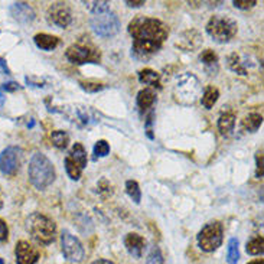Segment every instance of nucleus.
<instances>
[{"mask_svg": "<svg viewBox=\"0 0 264 264\" xmlns=\"http://www.w3.org/2000/svg\"><path fill=\"white\" fill-rule=\"evenodd\" d=\"M127 32L133 38L132 55L137 59H149L169 37V29L162 20L148 16H136L129 23Z\"/></svg>", "mask_w": 264, "mask_h": 264, "instance_id": "obj_1", "label": "nucleus"}, {"mask_svg": "<svg viewBox=\"0 0 264 264\" xmlns=\"http://www.w3.org/2000/svg\"><path fill=\"white\" fill-rule=\"evenodd\" d=\"M28 176H29L31 184L35 188L43 190L54 184L57 173H55L54 163L43 153H35L29 162Z\"/></svg>", "mask_w": 264, "mask_h": 264, "instance_id": "obj_2", "label": "nucleus"}, {"mask_svg": "<svg viewBox=\"0 0 264 264\" xmlns=\"http://www.w3.org/2000/svg\"><path fill=\"white\" fill-rule=\"evenodd\" d=\"M26 229L32 235V238L42 245L54 243L57 237L55 221L40 212H34L26 218Z\"/></svg>", "mask_w": 264, "mask_h": 264, "instance_id": "obj_3", "label": "nucleus"}, {"mask_svg": "<svg viewBox=\"0 0 264 264\" xmlns=\"http://www.w3.org/2000/svg\"><path fill=\"white\" fill-rule=\"evenodd\" d=\"M202 93L199 79L190 73H184L176 78L173 85V97L182 106L193 104Z\"/></svg>", "mask_w": 264, "mask_h": 264, "instance_id": "obj_4", "label": "nucleus"}, {"mask_svg": "<svg viewBox=\"0 0 264 264\" xmlns=\"http://www.w3.org/2000/svg\"><path fill=\"white\" fill-rule=\"evenodd\" d=\"M207 34L214 39L217 43H226L237 35L238 25L237 22L226 16V15H215L208 20L205 26Z\"/></svg>", "mask_w": 264, "mask_h": 264, "instance_id": "obj_5", "label": "nucleus"}, {"mask_svg": "<svg viewBox=\"0 0 264 264\" xmlns=\"http://www.w3.org/2000/svg\"><path fill=\"white\" fill-rule=\"evenodd\" d=\"M198 247L205 253H214L224 241V226L220 221H212L204 226L196 235Z\"/></svg>", "mask_w": 264, "mask_h": 264, "instance_id": "obj_6", "label": "nucleus"}, {"mask_svg": "<svg viewBox=\"0 0 264 264\" xmlns=\"http://www.w3.org/2000/svg\"><path fill=\"white\" fill-rule=\"evenodd\" d=\"M120 19L114 12H106L101 15H95L90 19V28L100 38H113L120 31Z\"/></svg>", "mask_w": 264, "mask_h": 264, "instance_id": "obj_7", "label": "nucleus"}, {"mask_svg": "<svg viewBox=\"0 0 264 264\" xmlns=\"http://www.w3.org/2000/svg\"><path fill=\"white\" fill-rule=\"evenodd\" d=\"M65 57L70 62H73L75 65H82L87 62H97L100 59V51L94 48L91 43L78 42V43H73L67 48Z\"/></svg>", "mask_w": 264, "mask_h": 264, "instance_id": "obj_8", "label": "nucleus"}, {"mask_svg": "<svg viewBox=\"0 0 264 264\" xmlns=\"http://www.w3.org/2000/svg\"><path fill=\"white\" fill-rule=\"evenodd\" d=\"M61 248L64 257L71 263H81L85 256V250L82 243L76 238L74 234L64 229L61 234Z\"/></svg>", "mask_w": 264, "mask_h": 264, "instance_id": "obj_9", "label": "nucleus"}, {"mask_svg": "<svg viewBox=\"0 0 264 264\" xmlns=\"http://www.w3.org/2000/svg\"><path fill=\"white\" fill-rule=\"evenodd\" d=\"M22 149L19 146H7L0 153V170L3 175L13 176L20 168Z\"/></svg>", "mask_w": 264, "mask_h": 264, "instance_id": "obj_10", "label": "nucleus"}, {"mask_svg": "<svg viewBox=\"0 0 264 264\" xmlns=\"http://www.w3.org/2000/svg\"><path fill=\"white\" fill-rule=\"evenodd\" d=\"M46 19L51 25H55L58 28H68L73 22V13H71V9L67 3L64 1H57V3H52L49 7H48V12H46Z\"/></svg>", "mask_w": 264, "mask_h": 264, "instance_id": "obj_11", "label": "nucleus"}, {"mask_svg": "<svg viewBox=\"0 0 264 264\" xmlns=\"http://www.w3.org/2000/svg\"><path fill=\"white\" fill-rule=\"evenodd\" d=\"M15 256H16L18 264H37L40 257V253L38 248L31 244L29 241L20 240L15 248Z\"/></svg>", "mask_w": 264, "mask_h": 264, "instance_id": "obj_12", "label": "nucleus"}, {"mask_svg": "<svg viewBox=\"0 0 264 264\" xmlns=\"http://www.w3.org/2000/svg\"><path fill=\"white\" fill-rule=\"evenodd\" d=\"M202 43V37L198 31L195 29H189V31H185L182 32L179 37H178V40H176V46L187 51V52H192L195 49H198Z\"/></svg>", "mask_w": 264, "mask_h": 264, "instance_id": "obj_13", "label": "nucleus"}, {"mask_svg": "<svg viewBox=\"0 0 264 264\" xmlns=\"http://www.w3.org/2000/svg\"><path fill=\"white\" fill-rule=\"evenodd\" d=\"M9 10H10V15L13 16V19L22 23V25H28V23H31V22L35 20L34 9L28 3H25V1L13 3Z\"/></svg>", "mask_w": 264, "mask_h": 264, "instance_id": "obj_14", "label": "nucleus"}, {"mask_svg": "<svg viewBox=\"0 0 264 264\" xmlns=\"http://www.w3.org/2000/svg\"><path fill=\"white\" fill-rule=\"evenodd\" d=\"M145 244H146L145 238L137 232H129L124 237V247L129 251V254L133 256L134 259H142Z\"/></svg>", "mask_w": 264, "mask_h": 264, "instance_id": "obj_15", "label": "nucleus"}, {"mask_svg": "<svg viewBox=\"0 0 264 264\" xmlns=\"http://www.w3.org/2000/svg\"><path fill=\"white\" fill-rule=\"evenodd\" d=\"M70 118H71V121L75 123L78 127H87L93 121V117L90 114L88 107H81V106H74L71 109Z\"/></svg>", "mask_w": 264, "mask_h": 264, "instance_id": "obj_16", "label": "nucleus"}, {"mask_svg": "<svg viewBox=\"0 0 264 264\" xmlns=\"http://www.w3.org/2000/svg\"><path fill=\"white\" fill-rule=\"evenodd\" d=\"M156 101V93L154 90L151 88H143L137 93V97H136V104L140 110H149L153 107Z\"/></svg>", "mask_w": 264, "mask_h": 264, "instance_id": "obj_17", "label": "nucleus"}, {"mask_svg": "<svg viewBox=\"0 0 264 264\" xmlns=\"http://www.w3.org/2000/svg\"><path fill=\"white\" fill-rule=\"evenodd\" d=\"M199 61L202 62L205 71L209 73V75H215V73L218 71V55L212 49L202 51L199 55Z\"/></svg>", "mask_w": 264, "mask_h": 264, "instance_id": "obj_18", "label": "nucleus"}, {"mask_svg": "<svg viewBox=\"0 0 264 264\" xmlns=\"http://www.w3.org/2000/svg\"><path fill=\"white\" fill-rule=\"evenodd\" d=\"M34 42L42 51H52L59 45V38L49 34H37L34 37Z\"/></svg>", "mask_w": 264, "mask_h": 264, "instance_id": "obj_19", "label": "nucleus"}, {"mask_svg": "<svg viewBox=\"0 0 264 264\" xmlns=\"http://www.w3.org/2000/svg\"><path fill=\"white\" fill-rule=\"evenodd\" d=\"M139 81L145 85H149L153 88H160V74L156 73L151 68H145L139 71Z\"/></svg>", "mask_w": 264, "mask_h": 264, "instance_id": "obj_20", "label": "nucleus"}, {"mask_svg": "<svg viewBox=\"0 0 264 264\" xmlns=\"http://www.w3.org/2000/svg\"><path fill=\"white\" fill-rule=\"evenodd\" d=\"M218 132L221 133L223 136H229L231 133L234 132L235 127V114L234 113H223L218 118L217 123Z\"/></svg>", "mask_w": 264, "mask_h": 264, "instance_id": "obj_21", "label": "nucleus"}, {"mask_svg": "<svg viewBox=\"0 0 264 264\" xmlns=\"http://www.w3.org/2000/svg\"><path fill=\"white\" fill-rule=\"evenodd\" d=\"M226 65L232 73H235L238 75H247V64L243 61L240 54H237V52L229 54L226 57Z\"/></svg>", "mask_w": 264, "mask_h": 264, "instance_id": "obj_22", "label": "nucleus"}, {"mask_svg": "<svg viewBox=\"0 0 264 264\" xmlns=\"http://www.w3.org/2000/svg\"><path fill=\"white\" fill-rule=\"evenodd\" d=\"M263 124V115L260 113H251L241 121V129L247 133H254Z\"/></svg>", "mask_w": 264, "mask_h": 264, "instance_id": "obj_23", "label": "nucleus"}, {"mask_svg": "<svg viewBox=\"0 0 264 264\" xmlns=\"http://www.w3.org/2000/svg\"><path fill=\"white\" fill-rule=\"evenodd\" d=\"M68 156H70L82 170L87 166V162H88L87 151L84 149V146H82L81 143H74V146L71 148V151H70Z\"/></svg>", "mask_w": 264, "mask_h": 264, "instance_id": "obj_24", "label": "nucleus"}, {"mask_svg": "<svg viewBox=\"0 0 264 264\" xmlns=\"http://www.w3.org/2000/svg\"><path fill=\"white\" fill-rule=\"evenodd\" d=\"M218 98H220L218 88L214 87V85H208L207 88L204 90V93H202V106L207 110H211L215 106V103L218 101Z\"/></svg>", "mask_w": 264, "mask_h": 264, "instance_id": "obj_25", "label": "nucleus"}, {"mask_svg": "<svg viewBox=\"0 0 264 264\" xmlns=\"http://www.w3.org/2000/svg\"><path fill=\"white\" fill-rule=\"evenodd\" d=\"M264 247V238L262 235H256L253 238H250L245 244V251L250 254V256H259V254H263Z\"/></svg>", "mask_w": 264, "mask_h": 264, "instance_id": "obj_26", "label": "nucleus"}, {"mask_svg": "<svg viewBox=\"0 0 264 264\" xmlns=\"http://www.w3.org/2000/svg\"><path fill=\"white\" fill-rule=\"evenodd\" d=\"M51 142L52 145L59 149V151H64L68 148V143H70V134L64 130H54L51 133Z\"/></svg>", "mask_w": 264, "mask_h": 264, "instance_id": "obj_27", "label": "nucleus"}, {"mask_svg": "<svg viewBox=\"0 0 264 264\" xmlns=\"http://www.w3.org/2000/svg\"><path fill=\"white\" fill-rule=\"evenodd\" d=\"M85 9L90 10L93 15H101V13H106V12H110V1H106V0H100V1H82Z\"/></svg>", "mask_w": 264, "mask_h": 264, "instance_id": "obj_28", "label": "nucleus"}, {"mask_svg": "<svg viewBox=\"0 0 264 264\" xmlns=\"http://www.w3.org/2000/svg\"><path fill=\"white\" fill-rule=\"evenodd\" d=\"M240 260V248H238V240L237 238H229L228 247H226V263L238 264Z\"/></svg>", "mask_w": 264, "mask_h": 264, "instance_id": "obj_29", "label": "nucleus"}, {"mask_svg": "<svg viewBox=\"0 0 264 264\" xmlns=\"http://www.w3.org/2000/svg\"><path fill=\"white\" fill-rule=\"evenodd\" d=\"M126 192H127V195L130 196V199H132L134 204H140V201H142V190H140V187H139V184L136 182V181H133V179H129V181H126Z\"/></svg>", "mask_w": 264, "mask_h": 264, "instance_id": "obj_30", "label": "nucleus"}, {"mask_svg": "<svg viewBox=\"0 0 264 264\" xmlns=\"http://www.w3.org/2000/svg\"><path fill=\"white\" fill-rule=\"evenodd\" d=\"M65 170H67V173H68V176L73 179V181H78L79 178H81V173H82V169L76 165L75 162L70 157V156H67L65 157Z\"/></svg>", "mask_w": 264, "mask_h": 264, "instance_id": "obj_31", "label": "nucleus"}, {"mask_svg": "<svg viewBox=\"0 0 264 264\" xmlns=\"http://www.w3.org/2000/svg\"><path fill=\"white\" fill-rule=\"evenodd\" d=\"M146 264H165L163 254H162V251H160V248L157 245H154L149 251L148 259H146Z\"/></svg>", "mask_w": 264, "mask_h": 264, "instance_id": "obj_32", "label": "nucleus"}, {"mask_svg": "<svg viewBox=\"0 0 264 264\" xmlns=\"http://www.w3.org/2000/svg\"><path fill=\"white\" fill-rule=\"evenodd\" d=\"M110 153V145L107 140H98L94 145L95 157H106Z\"/></svg>", "mask_w": 264, "mask_h": 264, "instance_id": "obj_33", "label": "nucleus"}, {"mask_svg": "<svg viewBox=\"0 0 264 264\" xmlns=\"http://www.w3.org/2000/svg\"><path fill=\"white\" fill-rule=\"evenodd\" d=\"M79 87L87 93H98L104 90V84L94 82V81H79Z\"/></svg>", "mask_w": 264, "mask_h": 264, "instance_id": "obj_34", "label": "nucleus"}, {"mask_svg": "<svg viewBox=\"0 0 264 264\" xmlns=\"http://www.w3.org/2000/svg\"><path fill=\"white\" fill-rule=\"evenodd\" d=\"M263 149H260L256 153V178L257 179L263 178Z\"/></svg>", "mask_w": 264, "mask_h": 264, "instance_id": "obj_35", "label": "nucleus"}, {"mask_svg": "<svg viewBox=\"0 0 264 264\" xmlns=\"http://www.w3.org/2000/svg\"><path fill=\"white\" fill-rule=\"evenodd\" d=\"M234 7L241 9V10H248L251 7H254L257 4V0H234L232 1Z\"/></svg>", "mask_w": 264, "mask_h": 264, "instance_id": "obj_36", "label": "nucleus"}, {"mask_svg": "<svg viewBox=\"0 0 264 264\" xmlns=\"http://www.w3.org/2000/svg\"><path fill=\"white\" fill-rule=\"evenodd\" d=\"M153 118H154V113L151 110L149 115L146 117V120H145V130H146V134H148V137L151 140L154 139V134H153Z\"/></svg>", "mask_w": 264, "mask_h": 264, "instance_id": "obj_37", "label": "nucleus"}, {"mask_svg": "<svg viewBox=\"0 0 264 264\" xmlns=\"http://www.w3.org/2000/svg\"><path fill=\"white\" fill-rule=\"evenodd\" d=\"M9 238V226L3 218H0V241L4 243Z\"/></svg>", "mask_w": 264, "mask_h": 264, "instance_id": "obj_38", "label": "nucleus"}, {"mask_svg": "<svg viewBox=\"0 0 264 264\" xmlns=\"http://www.w3.org/2000/svg\"><path fill=\"white\" fill-rule=\"evenodd\" d=\"M22 87H20L18 82H15V81H9V82H4L3 85H1V90L3 91H6V93H15V91H18L20 90Z\"/></svg>", "mask_w": 264, "mask_h": 264, "instance_id": "obj_39", "label": "nucleus"}, {"mask_svg": "<svg viewBox=\"0 0 264 264\" xmlns=\"http://www.w3.org/2000/svg\"><path fill=\"white\" fill-rule=\"evenodd\" d=\"M124 3H126L129 7H140V6H143L146 1H145V0H137V1H136V0H134V1H132V0H126Z\"/></svg>", "mask_w": 264, "mask_h": 264, "instance_id": "obj_40", "label": "nucleus"}, {"mask_svg": "<svg viewBox=\"0 0 264 264\" xmlns=\"http://www.w3.org/2000/svg\"><path fill=\"white\" fill-rule=\"evenodd\" d=\"M0 68H1V71H3L6 75H10V70H9V67H7V64H6V61H4L3 58H0Z\"/></svg>", "mask_w": 264, "mask_h": 264, "instance_id": "obj_41", "label": "nucleus"}, {"mask_svg": "<svg viewBox=\"0 0 264 264\" xmlns=\"http://www.w3.org/2000/svg\"><path fill=\"white\" fill-rule=\"evenodd\" d=\"M91 264H114L112 260H106V259H98V260H95Z\"/></svg>", "mask_w": 264, "mask_h": 264, "instance_id": "obj_42", "label": "nucleus"}, {"mask_svg": "<svg viewBox=\"0 0 264 264\" xmlns=\"http://www.w3.org/2000/svg\"><path fill=\"white\" fill-rule=\"evenodd\" d=\"M4 100H6V97H4V91L1 90V87H0V109L3 107V104H4Z\"/></svg>", "mask_w": 264, "mask_h": 264, "instance_id": "obj_43", "label": "nucleus"}, {"mask_svg": "<svg viewBox=\"0 0 264 264\" xmlns=\"http://www.w3.org/2000/svg\"><path fill=\"white\" fill-rule=\"evenodd\" d=\"M248 264H264L263 259H257V260H253V262H250Z\"/></svg>", "mask_w": 264, "mask_h": 264, "instance_id": "obj_44", "label": "nucleus"}, {"mask_svg": "<svg viewBox=\"0 0 264 264\" xmlns=\"http://www.w3.org/2000/svg\"><path fill=\"white\" fill-rule=\"evenodd\" d=\"M3 208V201H1V198H0V209Z\"/></svg>", "mask_w": 264, "mask_h": 264, "instance_id": "obj_45", "label": "nucleus"}, {"mask_svg": "<svg viewBox=\"0 0 264 264\" xmlns=\"http://www.w3.org/2000/svg\"><path fill=\"white\" fill-rule=\"evenodd\" d=\"M0 264H6V263H4V262H3V260L0 259Z\"/></svg>", "mask_w": 264, "mask_h": 264, "instance_id": "obj_46", "label": "nucleus"}]
</instances>
